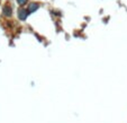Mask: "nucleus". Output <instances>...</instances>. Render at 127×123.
I'll use <instances>...</instances> for the list:
<instances>
[{"label":"nucleus","instance_id":"1","mask_svg":"<svg viewBox=\"0 0 127 123\" xmlns=\"http://www.w3.org/2000/svg\"><path fill=\"white\" fill-rule=\"evenodd\" d=\"M28 10H26V9H19L18 10V17L20 18L21 20H24V19H26L27 18V15H28Z\"/></svg>","mask_w":127,"mask_h":123},{"label":"nucleus","instance_id":"3","mask_svg":"<svg viewBox=\"0 0 127 123\" xmlns=\"http://www.w3.org/2000/svg\"><path fill=\"white\" fill-rule=\"evenodd\" d=\"M37 9H38L37 4H30L29 6H28V11H29V13H34V11H36Z\"/></svg>","mask_w":127,"mask_h":123},{"label":"nucleus","instance_id":"4","mask_svg":"<svg viewBox=\"0 0 127 123\" xmlns=\"http://www.w3.org/2000/svg\"><path fill=\"white\" fill-rule=\"evenodd\" d=\"M17 2L20 5V6H24V5L27 4V0H17Z\"/></svg>","mask_w":127,"mask_h":123},{"label":"nucleus","instance_id":"2","mask_svg":"<svg viewBox=\"0 0 127 123\" xmlns=\"http://www.w3.org/2000/svg\"><path fill=\"white\" fill-rule=\"evenodd\" d=\"M2 13H4L5 16L9 17V16H11V8H10L8 5H7V6H5V7H4V9H2Z\"/></svg>","mask_w":127,"mask_h":123}]
</instances>
